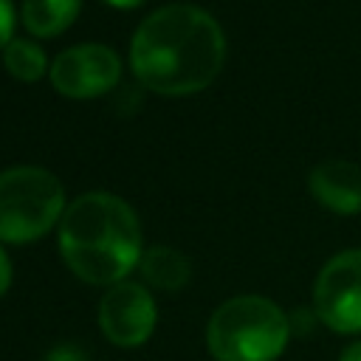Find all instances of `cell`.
Wrapping results in <instances>:
<instances>
[{"mask_svg": "<svg viewBox=\"0 0 361 361\" xmlns=\"http://www.w3.org/2000/svg\"><path fill=\"white\" fill-rule=\"evenodd\" d=\"M310 195L333 214H358L361 212V166L353 161H322L307 175Z\"/></svg>", "mask_w": 361, "mask_h": 361, "instance_id": "ba28073f", "label": "cell"}, {"mask_svg": "<svg viewBox=\"0 0 361 361\" xmlns=\"http://www.w3.org/2000/svg\"><path fill=\"white\" fill-rule=\"evenodd\" d=\"M110 6H118V8H130V6H138V3H144V0H107Z\"/></svg>", "mask_w": 361, "mask_h": 361, "instance_id": "2e32d148", "label": "cell"}, {"mask_svg": "<svg viewBox=\"0 0 361 361\" xmlns=\"http://www.w3.org/2000/svg\"><path fill=\"white\" fill-rule=\"evenodd\" d=\"M290 338L282 307L265 296L223 302L206 327V344L217 361H276Z\"/></svg>", "mask_w": 361, "mask_h": 361, "instance_id": "3957f363", "label": "cell"}, {"mask_svg": "<svg viewBox=\"0 0 361 361\" xmlns=\"http://www.w3.org/2000/svg\"><path fill=\"white\" fill-rule=\"evenodd\" d=\"M313 310L336 333H361V248L338 251L322 265Z\"/></svg>", "mask_w": 361, "mask_h": 361, "instance_id": "5b68a950", "label": "cell"}, {"mask_svg": "<svg viewBox=\"0 0 361 361\" xmlns=\"http://www.w3.org/2000/svg\"><path fill=\"white\" fill-rule=\"evenodd\" d=\"M158 322L155 302L149 290L138 282H118L113 285L102 305H99V324L107 341L118 347H138L144 344Z\"/></svg>", "mask_w": 361, "mask_h": 361, "instance_id": "52a82bcc", "label": "cell"}, {"mask_svg": "<svg viewBox=\"0 0 361 361\" xmlns=\"http://www.w3.org/2000/svg\"><path fill=\"white\" fill-rule=\"evenodd\" d=\"M51 85L68 96V99H93L107 93L118 76L121 62L113 48L99 42H82L73 48H65L51 62Z\"/></svg>", "mask_w": 361, "mask_h": 361, "instance_id": "8992f818", "label": "cell"}, {"mask_svg": "<svg viewBox=\"0 0 361 361\" xmlns=\"http://www.w3.org/2000/svg\"><path fill=\"white\" fill-rule=\"evenodd\" d=\"M8 282H11V262H8L6 251L0 248V296L8 290Z\"/></svg>", "mask_w": 361, "mask_h": 361, "instance_id": "5bb4252c", "label": "cell"}, {"mask_svg": "<svg viewBox=\"0 0 361 361\" xmlns=\"http://www.w3.org/2000/svg\"><path fill=\"white\" fill-rule=\"evenodd\" d=\"M338 361H361V341L350 344V347L341 353V358H338Z\"/></svg>", "mask_w": 361, "mask_h": 361, "instance_id": "9a60e30c", "label": "cell"}, {"mask_svg": "<svg viewBox=\"0 0 361 361\" xmlns=\"http://www.w3.org/2000/svg\"><path fill=\"white\" fill-rule=\"evenodd\" d=\"M135 79L161 96H189L209 87L226 65V34L200 6L172 3L152 11L133 34Z\"/></svg>", "mask_w": 361, "mask_h": 361, "instance_id": "6da1fadb", "label": "cell"}, {"mask_svg": "<svg viewBox=\"0 0 361 361\" xmlns=\"http://www.w3.org/2000/svg\"><path fill=\"white\" fill-rule=\"evenodd\" d=\"M6 71L20 82H37L45 73V51L28 39H11L3 48Z\"/></svg>", "mask_w": 361, "mask_h": 361, "instance_id": "8fae6325", "label": "cell"}, {"mask_svg": "<svg viewBox=\"0 0 361 361\" xmlns=\"http://www.w3.org/2000/svg\"><path fill=\"white\" fill-rule=\"evenodd\" d=\"M45 361H90V358L79 344H59L45 355Z\"/></svg>", "mask_w": 361, "mask_h": 361, "instance_id": "4fadbf2b", "label": "cell"}, {"mask_svg": "<svg viewBox=\"0 0 361 361\" xmlns=\"http://www.w3.org/2000/svg\"><path fill=\"white\" fill-rule=\"evenodd\" d=\"M141 274L149 285L161 288V290H178L189 282L192 276V265L189 259L175 251V248H166V245H158V248H149L141 254Z\"/></svg>", "mask_w": 361, "mask_h": 361, "instance_id": "30bf717a", "label": "cell"}, {"mask_svg": "<svg viewBox=\"0 0 361 361\" xmlns=\"http://www.w3.org/2000/svg\"><path fill=\"white\" fill-rule=\"evenodd\" d=\"M82 0H23V25L34 37L62 34L79 14Z\"/></svg>", "mask_w": 361, "mask_h": 361, "instance_id": "9c48e42d", "label": "cell"}, {"mask_svg": "<svg viewBox=\"0 0 361 361\" xmlns=\"http://www.w3.org/2000/svg\"><path fill=\"white\" fill-rule=\"evenodd\" d=\"M65 214V192L42 166L0 172V243H34Z\"/></svg>", "mask_w": 361, "mask_h": 361, "instance_id": "277c9868", "label": "cell"}, {"mask_svg": "<svg viewBox=\"0 0 361 361\" xmlns=\"http://www.w3.org/2000/svg\"><path fill=\"white\" fill-rule=\"evenodd\" d=\"M65 265L90 285H118L141 262V226L130 203L110 192H87L59 220Z\"/></svg>", "mask_w": 361, "mask_h": 361, "instance_id": "7a4b0ae2", "label": "cell"}, {"mask_svg": "<svg viewBox=\"0 0 361 361\" xmlns=\"http://www.w3.org/2000/svg\"><path fill=\"white\" fill-rule=\"evenodd\" d=\"M14 6L11 0H0V48H6L14 37Z\"/></svg>", "mask_w": 361, "mask_h": 361, "instance_id": "7c38bea8", "label": "cell"}]
</instances>
